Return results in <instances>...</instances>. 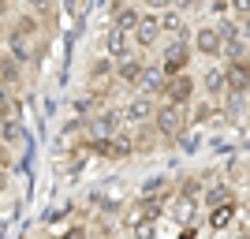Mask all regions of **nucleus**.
Segmentation results:
<instances>
[{
  "instance_id": "nucleus-8",
  "label": "nucleus",
  "mask_w": 250,
  "mask_h": 239,
  "mask_svg": "<svg viewBox=\"0 0 250 239\" xmlns=\"http://www.w3.org/2000/svg\"><path fill=\"white\" fill-rule=\"evenodd\" d=\"M120 109H124V124L127 127H138V124H149V120H153L157 101H153V97H146V94H135L127 105H120Z\"/></svg>"
},
{
  "instance_id": "nucleus-24",
  "label": "nucleus",
  "mask_w": 250,
  "mask_h": 239,
  "mask_svg": "<svg viewBox=\"0 0 250 239\" xmlns=\"http://www.w3.org/2000/svg\"><path fill=\"white\" fill-rule=\"evenodd\" d=\"M206 183H209L206 176H183V179L176 183V195H187V198H198V202H202V191H206Z\"/></svg>"
},
{
  "instance_id": "nucleus-38",
  "label": "nucleus",
  "mask_w": 250,
  "mask_h": 239,
  "mask_svg": "<svg viewBox=\"0 0 250 239\" xmlns=\"http://www.w3.org/2000/svg\"><path fill=\"white\" fill-rule=\"evenodd\" d=\"M239 26H243V38H247V42H250V19H243Z\"/></svg>"
},
{
  "instance_id": "nucleus-14",
  "label": "nucleus",
  "mask_w": 250,
  "mask_h": 239,
  "mask_svg": "<svg viewBox=\"0 0 250 239\" xmlns=\"http://www.w3.org/2000/svg\"><path fill=\"white\" fill-rule=\"evenodd\" d=\"M0 83L8 86L11 94H19L22 83H26V67H22L19 60H11L8 52H0Z\"/></svg>"
},
{
  "instance_id": "nucleus-28",
  "label": "nucleus",
  "mask_w": 250,
  "mask_h": 239,
  "mask_svg": "<svg viewBox=\"0 0 250 239\" xmlns=\"http://www.w3.org/2000/svg\"><path fill=\"white\" fill-rule=\"evenodd\" d=\"M0 168H15V150L8 142H0Z\"/></svg>"
},
{
  "instance_id": "nucleus-41",
  "label": "nucleus",
  "mask_w": 250,
  "mask_h": 239,
  "mask_svg": "<svg viewBox=\"0 0 250 239\" xmlns=\"http://www.w3.org/2000/svg\"><path fill=\"white\" fill-rule=\"evenodd\" d=\"M22 239H30V236H22Z\"/></svg>"
},
{
  "instance_id": "nucleus-4",
  "label": "nucleus",
  "mask_w": 250,
  "mask_h": 239,
  "mask_svg": "<svg viewBox=\"0 0 250 239\" xmlns=\"http://www.w3.org/2000/svg\"><path fill=\"white\" fill-rule=\"evenodd\" d=\"M190 56H194V49H190V42H179V38H172V45H165V52H161V71L172 79V75H183L190 67Z\"/></svg>"
},
{
  "instance_id": "nucleus-20",
  "label": "nucleus",
  "mask_w": 250,
  "mask_h": 239,
  "mask_svg": "<svg viewBox=\"0 0 250 239\" xmlns=\"http://www.w3.org/2000/svg\"><path fill=\"white\" fill-rule=\"evenodd\" d=\"M86 79H90L94 86L112 83V79H116V60H112V56H101V60H94V64H90V71H86Z\"/></svg>"
},
{
  "instance_id": "nucleus-21",
  "label": "nucleus",
  "mask_w": 250,
  "mask_h": 239,
  "mask_svg": "<svg viewBox=\"0 0 250 239\" xmlns=\"http://www.w3.org/2000/svg\"><path fill=\"white\" fill-rule=\"evenodd\" d=\"M11 30H19L22 38H30V42H38L45 26H42V19H38L34 11H22V15H15V22H11Z\"/></svg>"
},
{
  "instance_id": "nucleus-31",
  "label": "nucleus",
  "mask_w": 250,
  "mask_h": 239,
  "mask_svg": "<svg viewBox=\"0 0 250 239\" xmlns=\"http://www.w3.org/2000/svg\"><path fill=\"white\" fill-rule=\"evenodd\" d=\"M60 239H90V232H86V224H75V228H67Z\"/></svg>"
},
{
  "instance_id": "nucleus-19",
  "label": "nucleus",
  "mask_w": 250,
  "mask_h": 239,
  "mask_svg": "<svg viewBox=\"0 0 250 239\" xmlns=\"http://www.w3.org/2000/svg\"><path fill=\"white\" fill-rule=\"evenodd\" d=\"M165 79L168 75L157 67V64H146V75H142V86H138L135 94H146V97H161V90H165Z\"/></svg>"
},
{
  "instance_id": "nucleus-10",
  "label": "nucleus",
  "mask_w": 250,
  "mask_h": 239,
  "mask_svg": "<svg viewBox=\"0 0 250 239\" xmlns=\"http://www.w3.org/2000/svg\"><path fill=\"white\" fill-rule=\"evenodd\" d=\"M198 90H202L206 97H213V101H220V97L228 94V79H224V67H220V64H209L206 71H202Z\"/></svg>"
},
{
  "instance_id": "nucleus-29",
  "label": "nucleus",
  "mask_w": 250,
  "mask_h": 239,
  "mask_svg": "<svg viewBox=\"0 0 250 239\" xmlns=\"http://www.w3.org/2000/svg\"><path fill=\"white\" fill-rule=\"evenodd\" d=\"M202 8H209L213 15H228V0H202Z\"/></svg>"
},
{
  "instance_id": "nucleus-27",
  "label": "nucleus",
  "mask_w": 250,
  "mask_h": 239,
  "mask_svg": "<svg viewBox=\"0 0 250 239\" xmlns=\"http://www.w3.org/2000/svg\"><path fill=\"white\" fill-rule=\"evenodd\" d=\"M86 8H90V0H63V11H67V15H75V19H83Z\"/></svg>"
},
{
  "instance_id": "nucleus-40",
  "label": "nucleus",
  "mask_w": 250,
  "mask_h": 239,
  "mask_svg": "<svg viewBox=\"0 0 250 239\" xmlns=\"http://www.w3.org/2000/svg\"><path fill=\"white\" fill-rule=\"evenodd\" d=\"M0 52H4V42H0Z\"/></svg>"
},
{
  "instance_id": "nucleus-16",
  "label": "nucleus",
  "mask_w": 250,
  "mask_h": 239,
  "mask_svg": "<svg viewBox=\"0 0 250 239\" xmlns=\"http://www.w3.org/2000/svg\"><path fill=\"white\" fill-rule=\"evenodd\" d=\"M131 45H135V42H131V34L108 22V30H104V52H108L112 60H124V56H131Z\"/></svg>"
},
{
  "instance_id": "nucleus-3",
  "label": "nucleus",
  "mask_w": 250,
  "mask_h": 239,
  "mask_svg": "<svg viewBox=\"0 0 250 239\" xmlns=\"http://www.w3.org/2000/svg\"><path fill=\"white\" fill-rule=\"evenodd\" d=\"M194 94H198V79H194L190 71H183V75H172V79H165L161 101H172V105H183V109H187V105L194 101Z\"/></svg>"
},
{
  "instance_id": "nucleus-7",
  "label": "nucleus",
  "mask_w": 250,
  "mask_h": 239,
  "mask_svg": "<svg viewBox=\"0 0 250 239\" xmlns=\"http://www.w3.org/2000/svg\"><path fill=\"white\" fill-rule=\"evenodd\" d=\"M176 195V179L165 176V172H157V176H146L142 179V187H138V198H149V202H165Z\"/></svg>"
},
{
  "instance_id": "nucleus-26",
  "label": "nucleus",
  "mask_w": 250,
  "mask_h": 239,
  "mask_svg": "<svg viewBox=\"0 0 250 239\" xmlns=\"http://www.w3.org/2000/svg\"><path fill=\"white\" fill-rule=\"evenodd\" d=\"M228 15L231 19H250V0H228Z\"/></svg>"
},
{
  "instance_id": "nucleus-35",
  "label": "nucleus",
  "mask_w": 250,
  "mask_h": 239,
  "mask_svg": "<svg viewBox=\"0 0 250 239\" xmlns=\"http://www.w3.org/2000/svg\"><path fill=\"white\" fill-rule=\"evenodd\" d=\"M239 228H247V232H250V206L243 209V220H239Z\"/></svg>"
},
{
  "instance_id": "nucleus-36",
  "label": "nucleus",
  "mask_w": 250,
  "mask_h": 239,
  "mask_svg": "<svg viewBox=\"0 0 250 239\" xmlns=\"http://www.w3.org/2000/svg\"><path fill=\"white\" fill-rule=\"evenodd\" d=\"M8 11H11V0H0V19H8Z\"/></svg>"
},
{
  "instance_id": "nucleus-34",
  "label": "nucleus",
  "mask_w": 250,
  "mask_h": 239,
  "mask_svg": "<svg viewBox=\"0 0 250 239\" xmlns=\"http://www.w3.org/2000/svg\"><path fill=\"white\" fill-rule=\"evenodd\" d=\"M239 150H247V153H250V127H243V138H239Z\"/></svg>"
},
{
  "instance_id": "nucleus-30",
  "label": "nucleus",
  "mask_w": 250,
  "mask_h": 239,
  "mask_svg": "<svg viewBox=\"0 0 250 239\" xmlns=\"http://www.w3.org/2000/svg\"><path fill=\"white\" fill-rule=\"evenodd\" d=\"M135 239H153V220H142V224H135Z\"/></svg>"
},
{
  "instance_id": "nucleus-13",
  "label": "nucleus",
  "mask_w": 250,
  "mask_h": 239,
  "mask_svg": "<svg viewBox=\"0 0 250 239\" xmlns=\"http://www.w3.org/2000/svg\"><path fill=\"white\" fill-rule=\"evenodd\" d=\"M190 30H194V26L183 19L179 8H165L161 11V34H172V38H179V42H190Z\"/></svg>"
},
{
  "instance_id": "nucleus-11",
  "label": "nucleus",
  "mask_w": 250,
  "mask_h": 239,
  "mask_svg": "<svg viewBox=\"0 0 250 239\" xmlns=\"http://www.w3.org/2000/svg\"><path fill=\"white\" fill-rule=\"evenodd\" d=\"M198 198H187V195H172L168 198V213H172V220L176 224H183V228H190V224H198Z\"/></svg>"
},
{
  "instance_id": "nucleus-39",
  "label": "nucleus",
  "mask_w": 250,
  "mask_h": 239,
  "mask_svg": "<svg viewBox=\"0 0 250 239\" xmlns=\"http://www.w3.org/2000/svg\"><path fill=\"white\" fill-rule=\"evenodd\" d=\"M231 239H250V232H247V228H239V232H235Z\"/></svg>"
},
{
  "instance_id": "nucleus-6",
  "label": "nucleus",
  "mask_w": 250,
  "mask_h": 239,
  "mask_svg": "<svg viewBox=\"0 0 250 239\" xmlns=\"http://www.w3.org/2000/svg\"><path fill=\"white\" fill-rule=\"evenodd\" d=\"M157 38H161V11L142 8V19H138V26L131 30V42H135L138 49H153Z\"/></svg>"
},
{
  "instance_id": "nucleus-9",
  "label": "nucleus",
  "mask_w": 250,
  "mask_h": 239,
  "mask_svg": "<svg viewBox=\"0 0 250 239\" xmlns=\"http://www.w3.org/2000/svg\"><path fill=\"white\" fill-rule=\"evenodd\" d=\"M142 75H146V60H135V56L116 60V86H124V90H138V86H142Z\"/></svg>"
},
{
  "instance_id": "nucleus-37",
  "label": "nucleus",
  "mask_w": 250,
  "mask_h": 239,
  "mask_svg": "<svg viewBox=\"0 0 250 239\" xmlns=\"http://www.w3.org/2000/svg\"><path fill=\"white\" fill-rule=\"evenodd\" d=\"M209 239H231V236H228V228H224V232H209Z\"/></svg>"
},
{
  "instance_id": "nucleus-15",
  "label": "nucleus",
  "mask_w": 250,
  "mask_h": 239,
  "mask_svg": "<svg viewBox=\"0 0 250 239\" xmlns=\"http://www.w3.org/2000/svg\"><path fill=\"white\" fill-rule=\"evenodd\" d=\"M224 79H228V90L250 94V60H228L224 64Z\"/></svg>"
},
{
  "instance_id": "nucleus-12",
  "label": "nucleus",
  "mask_w": 250,
  "mask_h": 239,
  "mask_svg": "<svg viewBox=\"0 0 250 239\" xmlns=\"http://www.w3.org/2000/svg\"><path fill=\"white\" fill-rule=\"evenodd\" d=\"M4 52H8L11 60H19L22 67L34 64V42H30V38H22L19 30H8V34H4Z\"/></svg>"
},
{
  "instance_id": "nucleus-25",
  "label": "nucleus",
  "mask_w": 250,
  "mask_h": 239,
  "mask_svg": "<svg viewBox=\"0 0 250 239\" xmlns=\"http://www.w3.org/2000/svg\"><path fill=\"white\" fill-rule=\"evenodd\" d=\"M142 220H146V202L138 198V202H131V206H127V213H124V224H131V228H135V224H142Z\"/></svg>"
},
{
  "instance_id": "nucleus-5",
  "label": "nucleus",
  "mask_w": 250,
  "mask_h": 239,
  "mask_svg": "<svg viewBox=\"0 0 250 239\" xmlns=\"http://www.w3.org/2000/svg\"><path fill=\"white\" fill-rule=\"evenodd\" d=\"M190 49L198 52L202 60H217L220 49H224V45H220L217 26H213V22H202V26H194V30H190Z\"/></svg>"
},
{
  "instance_id": "nucleus-32",
  "label": "nucleus",
  "mask_w": 250,
  "mask_h": 239,
  "mask_svg": "<svg viewBox=\"0 0 250 239\" xmlns=\"http://www.w3.org/2000/svg\"><path fill=\"white\" fill-rule=\"evenodd\" d=\"M142 4H146L149 11H165V8H172L176 0H142Z\"/></svg>"
},
{
  "instance_id": "nucleus-2",
  "label": "nucleus",
  "mask_w": 250,
  "mask_h": 239,
  "mask_svg": "<svg viewBox=\"0 0 250 239\" xmlns=\"http://www.w3.org/2000/svg\"><path fill=\"white\" fill-rule=\"evenodd\" d=\"M124 109L120 105H104V109H97L94 116H86V138H112L116 131H124Z\"/></svg>"
},
{
  "instance_id": "nucleus-1",
  "label": "nucleus",
  "mask_w": 250,
  "mask_h": 239,
  "mask_svg": "<svg viewBox=\"0 0 250 239\" xmlns=\"http://www.w3.org/2000/svg\"><path fill=\"white\" fill-rule=\"evenodd\" d=\"M153 127H157V135L165 138V142H176V138L190 127V112L183 109V105L161 101V105L153 109Z\"/></svg>"
},
{
  "instance_id": "nucleus-22",
  "label": "nucleus",
  "mask_w": 250,
  "mask_h": 239,
  "mask_svg": "<svg viewBox=\"0 0 250 239\" xmlns=\"http://www.w3.org/2000/svg\"><path fill=\"white\" fill-rule=\"evenodd\" d=\"M202 142H206V127H194V124H190L187 131L176 138V146L183 150V153H198V146H202Z\"/></svg>"
},
{
  "instance_id": "nucleus-23",
  "label": "nucleus",
  "mask_w": 250,
  "mask_h": 239,
  "mask_svg": "<svg viewBox=\"0 0 250 239\" xmlns=\"http://www.w3.org/2000/svg\"><path fill=\"white\" fill-rule=\"evenodd\" d=\"M26 11H34L42 26H52L56 22V0H26Z\"/></svg>"
},
{
  "instance_id": "nucleus-33",
  "label": "nucleus",
  "mask_w": 250,
  "mask_h": 239,
  "mask_svg": "<svg viewBox=\"0 0 250 239\" xmlns=\"http://www.w3.org/2000/svg\"><path fill=\"white\" fill-rule=\"evenodd\" d=\"M11 187V168H0V195Z\"/></svg>"
},
{
  "instance_id": "nucleus-18",
  "label": "nucleus",
  "mask_w": 250,
  "mask_h": 239,
  "mask_svg": "<svg viewBox=\"0 0 250 239\" xmlns=\"http://www.w3.org/2000/svg\"><path fill=\"white\" fill-rule=\"evenodd\" d=\"M235 217H239V206H235V202H224V206H213V209H209L206 224H209V232H224Z\"/></svg>"
},
{
  "instance_id": "nucleus-17",
  "label": "nucleus",
  "mask_w": 250,
  "mask_h": 239,
  "mask_svg": "<svg viewBox=\"0 0 250 239\" xmlns=\"http://www.w3.org/2000/svg\"><path fill=\"white\" fill-rule=\"evenodd\" d=\"M224 202H235V187L224 179H209L206 191H202V206L213 209V206H224Z\"/></svg>"
}]
</instances>
